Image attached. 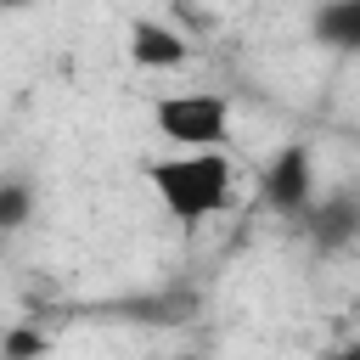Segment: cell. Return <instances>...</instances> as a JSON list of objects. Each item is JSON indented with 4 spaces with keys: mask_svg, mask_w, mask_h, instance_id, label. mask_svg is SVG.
<instances>
[{
    "mask_svg": "<svg viewBox=\"0 0 360 360\" xmlns=\"http://www.w3.org/2000/svg\"><path fill=\"white\" fill-rule=\"evenodd\" d=\"M28 208H34L28 186H22V180H0V231H17V225L28 219Z\"/></svg>",
    "mask_w": 360,
    "mask_h": 360,
    "instance_id": "obj_6",
    "label": "cell"
},
{
    "mask_svg": "<svg viewBox=\"0 0 360 360\" xmlns=\"http://www.w3.org/2000/svg\"><path fill=\"white\" fill-rule=\"evenodd\" d=\"M146 180H152L158 202L180 225H197V219H208V214H219L231 202L236 169H231L225 152H174V158L146 163Z\"/></svg>",
    "mask_w": 360,
    "mask_h": 360,
    "instance_id": "obj_1",
    "label": "cell"
},
{
    "mask_svg": "<svg viewBox=\"0 0 360 360\" xmlns=\"http://www.w3.org/2000/svg\"><path fill=\"white\" fill-rule=\"evenodd\" d=\"M152 124L180 152H219L231 141V101L214 90H180L152 107Z\"/></svg>",
    "mask_w": 360,
    "mask_h": 360,
    "instance_id": "obj_2",
    "label": "cell"
},
{
    "mask_svg": "<svg viewBox=\"0 0 360 360\" xmlns=\"http://www.w3.org/2000/svg\"><path fill=\"white\" fill-rule=\"evenodd\" d=\"M129 56H135V68H180L186 56H191V45H186V34L180 28H169V22H158V17H135L129 22Z\"/></svg>",
    "mask_w": 360,
    "mask_h": 360,
    "instance_id": "obj_4",
    "label": "cell"
},
{
    "mask_svg": "<svg viewBox=\"0 0 360 360\" xmlns=\"http://www.w3.org/2000/svg\"><path fill=\"white\" fill-rule=\"evenodd\" d=\"M264 197H270V208H281V214H309V202H315V169H309V152H304V146H287V152L270 163Z\"/></svg>",
    "mask_w": 360,
    "mask_h": 360,
    "instance_id": "obj_3",
    "label": "cell"
},
{
    "mask_svg": "<svg viewBox=\"0 0 360 360\" xmlns=\"http://www.w3.org/2000/svg\"><path fill=\"white\" fill-rule=\"evenodd\" d=\"M338 360H360V343H354V349H343V354H338Z\"/></svg>",
    "mask_w": 360,
    "mask_h": 360,
    "instance_id": "obj_7",
    "label": "cell"
},
{
    "mask_svg": "<svg viewBox=\"0 0 360 360\" xmlns=\"http://www.w3.org/2000/svg\"><path fill=\"white\" fill-rule=\"evenodd\" d=\"M315 34L332 51H360V0H338L315 11Z\"/></svg>",
    "mask_w": 360,
    "mask_h": 360,
    "instance_id": "obj_5",
    "label": "cell"
}]
</instances>
